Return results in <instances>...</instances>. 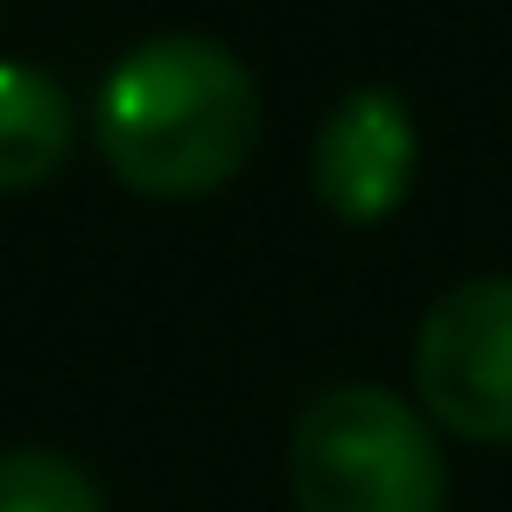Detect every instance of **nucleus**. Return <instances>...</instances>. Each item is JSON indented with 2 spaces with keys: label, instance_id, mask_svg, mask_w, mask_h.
Returning <instances> with one entry per match:
<instances>
[{
  "label": "nucleus",
  "instance_id": "4",
  "mask_svg": "<svg viewBox=\"0 0 512 512\" xmlns=\"http://www.w3.org/2000/svg\"><path fill=\"white\" fill-rule=\"evenodd\" d=\"M414 162H421V134H414L407 99L393 85H351L316 127L309 176L330 218L379 225L414 190Z\"/></svg>",
  "mask_w": 512,
  "mask_h": 512
},
{
  "label": "nucleus",
  "instance_id": "6",
  "mask_svg": "<svg viewBox=\"0 0 512 512\" xmlns=\"http://www.w3.org/2000/svg\"><path fill=\"white\" fill-rule=\"evenodd\" d=\"M0 512H106V491L57 449H0Z\"/></svg>",
  "mask_w": 512,
  "mask_h": 512
},
{
  "label": "nucleus",
  "instance_id": "3",
  "mask_svg": "<svg viewBox=\"0 0 512 512\" xmlns=\"http://www.w3.org/2000/svg\"><path fill=\"white\" fill-rule=\"evenodd\" d=\"M414 393L449 435L512 442V274H470L428 302Z\"/></svg>",
  "mask_w": 512,
  "mask_h": 512
},
{
  "label": "nucleus",
  "instance_id": "5",
  "mask_svg": "<svg viewBox=\"0 0 512 512\" xmlns=\"http://www.w3.org/2000/svg\"><path fill=\"white\" fill-rule=\"evenodd\" d=\"M78 134L71 92L36 64H0V190H36L64 169Z\"/></svg>",
  "mask_w": 512,
  "mask_h": 512
},
{
  "label": "nucleus",
  "instance_id": "2",
  "mask_svg": "<svg viewBox=\"0 0 512 512\" xmlns=\"http://www.w3.org/2000/svg\"><path fill=\"white\" fill-rule=\"evenodd\" d=\"M295 512H442L449 463L414 400L372 379L323 386L288 428Z\"/></svg>",
  "mask_w": 512,
  "mask_h": 512
},
{
  "label": "nucleus",
  "instance_id": "1",
  "mask_svg": "<svg viewBox=\"0 0 512 512\" xmlns=\"http://www.w3.org/2000/svg\"><path fill=\"white\" fill-rule=\"evenodd\" d=\"M260 148V78L218 36H148L99 85V155L141 197L225 190Z\"/></svg>",
  "mask_w": 512,
  "mask_h": 512
}]
</instances>
